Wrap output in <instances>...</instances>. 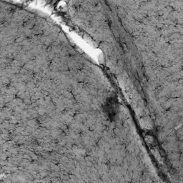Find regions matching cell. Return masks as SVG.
Returning a JSON list of instances; mask_svg holds the SVG:
<instances>
[{
  "mask_svg": "<svg viewBox=\"0 0 183 183\" xmlns=\"http://www.w3.org/2000/svg\"><path fill=\"white\" fill-rule=\"evenodd\" d=\"M107 109L108 110L109 113H112L113 115L115 114V109H116V103L115 102L114 99H110L107 102Z\"/></svg>",
  "mask_w": 183,
  "mask_h": 183,
  "instance_id": "6da1fadb",
  "label": "cell"
}]
</instances>
